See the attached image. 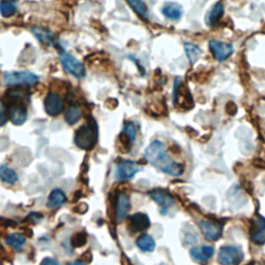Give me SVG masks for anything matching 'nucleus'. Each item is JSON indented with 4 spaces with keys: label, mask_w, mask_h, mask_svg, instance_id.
<instances>
[{
    "label": "nucleus",
    "mask_w": 265,
    "mask_h": 265,
    "mask_svg": "<svg viewBox=\"0 0 265 265\" xmlns=\"http://www.w3.org/2000/svg\"><path fill=\"white\" fill-rule=\"evenodd\" d=\"M144 155L147 162L168 175L180 176L184 171L183 166L171 158L165 144L160 140H154L147 146Z\"/></svg>",
    "instance_id": "nucleus-1"
},
{
    "label": "nucleus",
    "mask_w": 265,
    "mask_h": 265,
    "mask_svg": "<svg viewBox=\"0 0 265 265\" xmlns=\"http://www.w3.org/2000/svg\"><path fill=\"white\" fill-rule=\"evenodd\" d=\"M97 140V127L95 122H88L81 126L75 134V143L81 149L89 150Z\"/></svg>",
    "instance_id": "nucleus-2"
},
{
    "label": "nucleus",
    "mask_w": 265,
    "mask_h": 265,
    "mask_svg": "<svg viewBox=\"0 0 265 265\" xmlns=\"http://www.w3.org/2000/svg\"><path fill=\"white\" fill-rule=\"evenodd\" d=\"M38 81V77L30 72H11L3 75V83L8 86H33Z\"/></svg>",
    "instance_id": "nucleus-3"
},
{
    "label": "nucleus",
    "mask_w": 265,
    "mask_h": 265,
    "mask_svg": "<svg viewBox=\"0 0 265 265\" xmlns=\"http://www.w3.org/2000/svg\"><path fill=\"white\" fill-rule=\"evenodd\" d=\"M59 58L62 65L68 73H71L76 78H79V79H81V78L85 76L86 74L85 66L73 55L62 52L59 54Z\"/></svg>",
    "instance_id": "nucleus-4"
},
{
    "label": "nucleus",
    "mask_w": 265,
    "mask_h": 265,
    "mask_svg": "<svg viewBox=\"0 0 265 265\" xmlns=\"http://www.w3.org/2000/svg\"><path fill=\"white\" fill-rule=\"evenodd\" d=\"M242 251L237 247H223L219 253V262L222 265H237L242 261Z\"/></svg>",
    "instance_id": "nucleus-5"
},
{
    "label": "nucleus",
    "mask_w": 265,
    "mask_h": 265,
    "mask_svg": "<svg viewBox=\"0 0 265 265\" xmlns=\"http://www.w3.org/2000/svg\"><path fill=\"white\" fill-rule=\"evenodd\" d=\"M142 170V166L133 161H123L118 164L116 169V179L119 181L129 180L135 174Z\"/></svg>",
    "instance_id": "nucleus-6"
},
{
    "label": "nucleus",
    "mask_w": 265,
    "mask_h": 265,
    "mask_svg": "<svg viewBox=\"0 0 265 265\" xmlns=\"http://www.w3.org/2000/svg\"><path fill=\"white\" fill-rule=\"evenodd\" d=\"M209 49L213 57L218 61H225L233 53L234 48L230 43L212 40L209 42Z\"/></svg>",
    "instance_id": "nucleus-7"
},
{
    "label": "nucleus",
    "mask_w": 265,
    "mask_h": 265,
    "mask_svg": "<svg viewBox=\"0 0 265 265\" xmlns=\"http://www.w3.org/2000/svg\"><path fill=\"white\" fill-rule=\"evenodd\" d=\"M7 115L8 118L16 125H21L27 120V110L20 101L12 103L8 106Z\"/></svg>",
    "instance_id": "nucleus-8"
},
{
    "label": "nucleus",
    "mask_w": 265,
    "mask_h": 265,
    "mask_svg": "<svg viewBox=\"0 0 265 265\" xmlns=\"http://www.w3.org/2000/svg\"><path fill=\"white\" fill-rule=\"evenodd\" d=\"M199 226L203 235L208 240L215 241L222 236L223 227L219 224H215L210 221H201Z\"/></svg>",
    "instance_id": "nucleus-9"
},
{
    "label": "nucleus",
    "mask_w": 265,
    "mask_h": 265,
    "mask_svg": "<svg viewBox=\"0 0 265 265\" xmlns=\"http://www.w3.org/2000/svg\"><path fill=\"white\" fill-rule=\"evenodd\" d=\"M45 110L48 115L57 116L63 110V102L59 95L49 93L45 99Z\"/></svg>",
    "instance_id": "nucleus-10"
},
{
    "label": "nucleus",
    "mask_w": 265,
    "mask_h": 265,
    "mask_svg": "<svg viewBox=\"0 0 265 265\" xmlns=\"http://www.w3.org/2000/svg\"><path fill=\"white\" fill-rule=\"evenodd\" d=\"M149 197L158 203L161 207L162 213H166L171 206L174 204V199L172 196L163 190H152L149 192Z\"/></svg>",
    "instance_id": "nucleus-11"
},
{
    "label": "nucleus",
    "mask_w": 265,
    "mask_h": 265,
    "mask_svg": "<svg viewBox=\"0 0 265 265\" xmlns=\"http://www.w3.org/2000/svg\"><path fill=\"white\" fill-rule=\"evenodd\" d=\"M251 238L257 244L265 243V219L261 215L257 217L253 222Z\"/></svg>",
    "instance_id": "nucleus-12"
},
{
    "label": "nucleus",
    "mask_w": 265,
    "mask_h": 265,
    "mask_svg": "<svg viewBox=\"0 0 265 265\" xmlns=\"http://www.w3.org/2000/svg\"><path fill=\"white\" fill-rule=\"evenodd\" d=\"M131 202L129 195L125 193H120L117 197V203H116V219L117 221H123L126 217L127 213L130 211Z\"/></svg>",
    "instance_id": "nucleus-13"
},
{
    "label": "nucleus",
    "mask_w": 265,
    "mask_h": 265,
    "mask_svg": "<svg viewBox=\"0 0 265 265\" xmlns=\"http://www.w3.org/2000/svg\"><path fill=\"white\" fill-rule=\"evenodd\" d=\"M150 221L146 214L138 212L130 217V229L133 232H142L148 229Z\"/></svg>",
    "instance_id": "nucleus-14"
},
{
    "label": "nucleus",
    "mask_w": 265,
    "mask_h": 265,
    "mask_svg": "<svg viewBox=\"0 0 265 265\" xmlns=\"http://www.w3.org/2000/svg\"><path fill=\"white\" fill-rule=\"evenodd\" d=\"M214 254V249L211 245H202L200 248H193L190 251L191 257L198 263L205 264Z\"/></svg>",
    "instance_id": "nucleus-15"
},
{
    "label": "nucleus",
    "mask_w": 265,
    "mask_h": 265,
    "mask_svg": "<svg viewBox=\"0 0 265 265\" xmlns=\"http://www.w3.org/2000/svg\"><path fill=\"white\" fill-rule=\"evenodd\" d=\"M188 101L192 103L190 93L180 81H178V83L176 82L174 88V104L180 108H186L188 107Z\"/></svg>",
    "instance_id": "nucleus-16"
},
{
    "label": "nucleus",
    "mask_w": 265,
    "mask_h": 265,
    "mask_svg": "<svg viewBox=\"0 0 265 265\" xmlns=\"http://www.w3.org/2000/svg\"><path fill=\"white\" fill-rule=\"evenodd\" d=\"M162 14L173 21H177L182 16V6L177 2H168L162 8Z\"/></svg>",
    "instance_id": "nucleus-17"
},
{
    "label": "nucleus",
    "mask_w": 265,
    "mask_h": 265,
    "mask_svg": "<svg viewBox=\"0 0 265 265\" xmlns=\"http://www.w3.org/2000/svg\"><path fill=\"white\" fill-rule=\"evenodd\" d=\"M223 15H224V5L222 2H217L211 7L208 14L206 15L205 22L208 26L213 27L220 22Z\"/></svg>",
    "instance_id": "nucleus-18"
},
{
    "label": "nucleus",
    "mask_w": 265,
    "mask_h": 265,
    "mask_svg": "<svg viewBox=\"0 0 265 265\" xmlns=\"http://www.w3.org/2000/svg\"><path fill=\"white\" fill-rule=\"evenodd\" d=\"M65 200H66V197L64 193L59 189H55L52 191L50 196H49L48 201H47V206L49 208L55 209V208L60 207V206L65 202Z\"/></svg>",
    "instance_id": "nucleus-19"
},
{
    "label": "nucleus",
    "mask_w": 265,
    "mask_h": 265,
    "mask_svg": "<svg viewBox=\"0 0 265 265\" xmlns=\"http://www.w3.org/2000/svg\"><path fill=\"white\" fill-rule=\"evenodd\" d=\"M31 31L33 32V34L37 37V40L40 41L41 43L49 45V46L54 45L53 34L49 30H47V29L42 28V27H33V28H31Z\"/></svg>",
    "instance_id": "nucleus-20"
},
{
    "label": "nucleus",
    "mask_w": 265,
    "mask_h": 265,
    "mask_svg": "<svg viewBox=\"0 0 265 265\" xmlns=\"http://www.w3.org/2000/svg\"><path fill=\"white\" fill-rule=\"evenodd\" d=\"M136 244L143 252H152L155 249V241L148 234H142L137 238Z\"/></svg>",
    "instance_id": "nucleus-21"
},
{
    "label": "nucleus",
    "mask_w": 265,
    "mask_h": 265,
    "mask_svg": "<svg viewBox=\"0 0 265 265\" xmlns=\"http://www.w3.org/2000/svg\"><path fill=\"white\" fill-rule=\"evenodd\" d=\"M0 179L5 183L14 184L18 181L19 177L15 170L9 168V167L5 165H2V166H0Z\"/></svg>",
    "instance_id": "nucleus-22"
},
{
    "label": "nucleus",
    "mask_w": 265,
    "mask_h": 265,
    "mask_svg": "<svg viewBox=\"0 0 265 265\" xmlns=\"http://www.w3.org/2000/svg\"><path fill=\"white\" fill-rule=\"evenodd\" d=\"M126 2L130 4L137 15L144 19V20H147V18H148V8H147V5L143 0H126Z\"/></svg>",
    "instance_id": "nucleus-23"
},
{
    "label": "nucleus",
    "mask_w": 265,
    "mask_h": 265,
    "mask_svg": "<svg viewBox=\"0 0 265 265\" xmlns=\"http://www.w3.org/2000/svg\"><path fill=\"white\" fill-rule=\"evenodd\" d=\"M5 242L9 245V247L20 251L26 243V237L21 233H13L9 234L5 238Z\"/></svg>",
    "instance_id": "nucleus-24"
},
{
    "label": "nucleus",
    "mask_w": 265,
    "mask_h": 265,
    "mask_svg": "<svg viewBox=\"0 0 265 265\" xmlns=\"http://www.w3.org/2000/svg\"><path fill=\"white\" fill-rule=\"evenodd\" d=\"M184 50L191 64H195V62L199 59L202 54L201 49L198 46H196L191 43L184 44Z\"/></svg>",
    "instance_id": "nucleus-25"
},
{
    "label": "nucleus",
    "mask_w": 265,
    "mask_h": 265,
    "mask_svg": "<svg viewBox=\"0 0 265 265\" xmlns=\"http://www.w3.org/2000/svg\"><path fill=\"white\" fill-rule=\"evenodd\" d=\"M17 12V4L13 0H3L0 3V13L5 18L13 16Z\"/></svg>",
    "instance_id": "nucleus-26"
},
{
    "label": "nucleus",
    "mask_w": 265,
    "mask_h": 265,
    "mask_svg": "<svg viewBox=\"0 0 265 265\" xmlns=\"http://www.w3.org/2000/svg\"><path fill=\"white\" fill-rule=\"evenodd\" d=\"M81 118V111L78 107L76 106H71L66 110L65 113V121L68 124H75Z\"/></svg>",
    "instance_id": "nucleus-27"
},
{
    "label": "nucleus",
    "mask_w": 265,
    "mask_h": 265,
    "mask_svg": "<svg viewBox=\"0 0 265 265\" xmlns=\"http://www.w3.org/2000/svg\"><path fill=\"white\" fill-rule=\"evenodd\" d=\"M138 125H137L135 122H129L124 125L123 129V135L125 136V138L127 139V141H130L131 143H133L136 139L137 136V132H138Z\"/></svg>",
    "instance_id": "nucleus-28"
},
{
    "label": "nucleus",
    "mask_w": 265,
    "mask_h": 265,
    "mask_svg": "<svg viewBox=\"0 0 265 265\" xmlns=\"http://www.w3.org/2000/svg\"><path fill=\"white\" fill-rule=\"evenodd\" d=\"M87 242V234L85 232H79L75 234L72 238V244L75 248H81Z\"/></svg>",
    "instance_id": "nucleus-29"
},
{
    "label": "nucleus",
    "mask_w": 265,
    "mask_h": 265,
    "mask_svg": "<svg viewBox=\"0 0 265 265\" xmlns=\"http://www.w3.org/2000/svg\"><path fill=\"white\" fill-rule=\"evenodd\" d=\"M8 119L7 110L2 102H0V126H3Z\"/></svg>",
    "instance_id": "nucleus-30"
},
{
    "label": "nucleus",
    "mask_w": 265,
    "mask_h": 265,
    "mask_svg": "<svg viewBox=\"0 0 265 265\" xmlns=\"http://www.w3.org/2000/svg\"><path fill=\"white\" fill-rule=\"evenodd\" d=\"M40 265H60V264L57 260H55L53 258H50V257H47L41 262Z\"/></svg>",
    "instance_id": "nucleus-31"
},
{
    "label": "nucleus",
    "mask_w": 265,
    "mask_h": 265,
    "mask_svg": "<svg viewBox=\"0 0 265 265\" xmlns=\"http://www.w3.org/2000/svg\"><path fill=\"white\" fill-rule=\"evenodd\" d=\"M41 219H43V214L33 212V213H29L26 220H31V221H33V222H38Z\"/></svg>",
    "instance_id": "nucleus-32"
},
{
    "label": "nucleus",
    "mask_w": 265,
    "mask_h": 265,
    "mask_svg": "<svg viewBox=\"0 0 265 265\" xmlns=\"http://www.w3.org/2000/svg\"><path fill=\"white\" fill-rule=\"evenodd\" d=\"M67 265H86L84 262H82V261H79V260H78V261H75V262H73V263H68Z\"/></svg>",
    "instance_id": "nucleus-33"
}]
</instances>
